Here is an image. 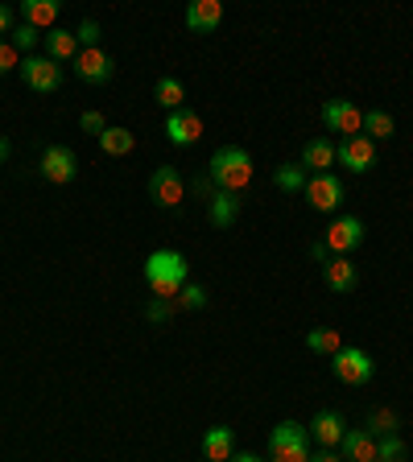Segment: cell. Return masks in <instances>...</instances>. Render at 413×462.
<instances>
[{"instance_id":"obj_1","label":"cell","mask_w":413,"mask_h":462,"mask_svg":"<svg viewBox=\"0 0 413 462\" xmlns=\"http://www.w3.org/2000/svg\"><path fill=\"white\" fill-rule=\"evenodd\" d=\"M186 281H191V264H186L183 252L157 248L145 260V285L154 289V298H178Z\"/></svg>"},{"instance_id":"obj_2","label":"cell","mask_w":413,"mask_h":462,"mask_svg":"<svg viewBox=\"0 0 413 462\" xmlns=\"http://www.w3.org/2000/svg\"><path fill=\"white\" fill-rule=\"evenodd\" d=\"M252 153L249 149H240V144H228V149H220V153L211 157V165H207V178H211L215 190L223 194H244L252 182Z\"/></svg>"},{"instance_id":"obj_3","label":"cell","mask_w":413,"mask_h":462,"mask_svg":"<svg viewBox=\"0 0 413 462\" xmlns=\"http://www.w3.org/2000/svg\"><path fill=\"white\" fill-rule=\"evenodd\" d=\"M269 458L273 462H306L310 458V430L298 421H277L269 433Z\"/></svg>"},{"instance_id":"obj_4","label":"cell","mask_w":413,"mask_h":462,"mask_svg":"<svg viewBox=\"0 0 413 462\" xmlns=\"http://www.w3.org/2000/svg\"><path fill=\"white\" fill-rule=\"evenodd\" d=\"M331 375H335L339 384L364 388L368 380L376 375V364H372L368 351H360V346H339L335 356H331Z\"/></svg>"},{"instance_id":"obj_5","label":"cell","mask_w":413,"mask_h":462,"mask_svg":"<svg viewBox=\"0 0 413 462\" xmlns=\"http://www.w3.org/2000/svg\"><path fill=\"white\" fill-rule=\"evenodd\" d=\"M21 79H25L29 91L50 96V91L62 87V67H58L54 58H46V54H29V58H21Z\"/></svg>"},{"instance_id":"obj_6","label":"cell","mask_w":413,"mask_h":462,"mask_svg":"<svg viewBox=\"0 0 413 462\" xmlns=\"http://www.w3.org/2000/svg\"><path fill=\"white\" fill-rule=\"evenodd\" d=\"M306 199L314 211L323 215H335L339 207H343V182H339V173H310V182H306Z\"/></svg>"},{"instance_id":"obj_7","label":"cell","mask_w":413,"mask_h":462,"mask_svg":"<svg viewBox=\"0 0 413 462\" xmlns=\"http://www.w3.org/2000/svg\"><path fill=\"white\" fill-rule=\"evenodd\" d=\"M335 165H343V170H352V173H368L376 165V144L368 141L364 133L343 136V141L335 144Z\"/></svg>"},{"instance_id":"obj_8","label":"cell","mask_w":413,"mask_h":462,"mask_svg":"<svg viewBox=\"0 0 413 462\" xmlns=\"http://www.w3.org/2000/svg\"><path fill=\"white\" fill-rule=\"evenodd\" d=\"M323 125L331 133H343V136H356L364 128V107L356 99H327L323 104Z\"/></svg>"},{"instance_id":"obj_9","label":"cell","mask_w":413,"mask_h":462,"mask_svg":"<svg viewBox=\"0 0 413 462\" xmlns=\"http://www.w3.org/2000/svg\"><path fill=\"white\" fill-rule=\"evenodd\" d=\"M202 136V116L191 112V107H178V112L165 116V141L174 144V149H191V144H199Z\"/></svg>"},{"instance_id":"obj_10","label":"cell","mask_w":413,"mask_h":462,"mask_svg":"<svg viewBox=\"0 0 413 462\" xmlns=\"http://www.w3.org/2000/svg\"><path fill=\"white\" fill-rule=\"evenodd\" d=\"M149 199H154L157 207H165V211H174V207L186 199L183 173L174 170V165H162V170H154V178H149Z\"/></svg>"},{"instance_id":"obj_11","label":"cell","mask_w":413,"mask_h":462,"mask_svg":"<svg viewBox=\"0 0 413 462\" xmlns=\"http://www.w3.org/2000/svg\"><path fill=\"white\" fill-rule=\"evenodd\" d=\"M323 244L331 248V256H347L352 248H360V244H364V223H360L356 215H339V219L327 227Z\"/></svg>"},{"instance_id":"obj_12","label":"cell","mask_w":413,"mask_h":462,"mask_svg":"<svg viewBox=\"0 0 413 462\" xmlns=\"http://www.w3.org/2000/svg\"><path fill=\"white\" fill-rule=\"evenodd\" d=\"M75 75L83 79V83H91V87H104L108 79L116 75V62H112V54H104L99 46L79 50V58H75Z\"/></svg>"},{"instance_id":"obj_13","label":"cell","mask_w":413,"mask_h":462,"mask_svg":"<svg viewBox=\"0 0 413 462\" xmlns=\"http://www.w3.org/2000/svg\"><path fill=\"white\" fill-rule=\"evenodd\" d=\"M75 173H79V162L67 144H50L46 153H42V178L46 182L67 186V182H75Z\"/></svg>"},{"instance_id":"obj_14","label":"cell","mask_w":413,"mask_h":462,"mask_svg":"<svg viewBox=\"0 0 413 462\" xmlns=\"http://www.w3.org/2000/svg\"><path fill=\"white\" fill-rule=\"evenodd\" d=\"M306 430H310V438H314L323 450H335V446L343 442L347 421H343V413H335V409H323V413H318L314 421L306 425Z\"/></svg>"},{"instance_id":"obj_15","label":"cell","mask_w":413,"mask_h":462,"mask_svg":"<svg viewBox=\"0 0 413 462\" xmlns=\"http://www.w3.org/2000/svg\"><path fill=\"white\" fill-rule=\"evenodd\" d=\"M302 170L306 173H331V165H335V141H327V136H310L306 144H302Z\"/></svg>"},{"instance_id":"obj_16","label":"cell","mask_w":413,"mask_h":462,"mask_svg":"<svg viewBox=\"0 0 413 462\" xmlns=\"http://www.w3.org/2000/svg\"><path fill=\"white\" fill-rule=\"evenodd\" d=\"M220 21H223L220 0H191V5H186V25H191L194 33H215Z\"/></svg>"},{"instance_id":"obj_17","label":"cell","mask_w":413,"mask_h":462,"mask_svg":"<svg viewBox=\"0 0 413 462\" xmlns=\"http://www.w3.org/2000/svg\"><path fill=\"white\" fill-rule=\"evenodd\" d=\"M323 281H327L331 293H352L356 281H360V273H356V264H352L347 256H331L327 264H323Z\"/></svg>"},{"instance_id":"obj_18","label":"cell","mask_w":413,"mask_h":462,"mask_svg":"<svg viewBox=\"0 0 413 462\" xmlns=\"http://www.w3.org/2000/svg\"><path fill=\"white\" fill-rule=\"evenodd\" d=\"M42 50H46V58H54L58 67H62L67 58H79L75 29H50V33H42Z\"/></svg>"},{"instance_id":"obj_19","label":"cell","mask_w":413,"mask_h":462,"mask_svg":"<svg viewBox=\"0 0 413 462\" xmlns=\"http://www.w3.org/2000/svg\"><path fill=\"white\" fill-rule=\"evenodd\" d=\"M236 454V438H231L228 425H211L202 433V458L207 462H228Z\"/></svg>"},{"instance_id":"obj_20","label":"cell","mask_w":413,"mask_h":462,"mask_svg":"<svg viewBox=\"0 0 413 462\" xmlns=\"http://www.w3.org/2000/svg\"><path fill=\"white\" fill-rule=\"evenodd\" d=\"M58 13H62V5H58V0H25V5H21V17H25V25L46 29V33L54 29Z\"/></svg>"},{"instance_id":"obj_21","label":"cell","mask_w":413,"mask_h":462,"mask_svg":"<svg viewBox=\"0 0 413 462\" xmlns=\"http://www.w3.org/2000/svg\"><path fill=\"white\" fill-rule=\"evenodd\" d=\"M339 446H343L347 462H376V438L368 430H347Z\"/></svg>"},{"instance_id":"obj_22","label":"cell","mask_w":413,"mask_h":462,"mask_svg":"<svg viewBox=\"0 0 413 462\" xmlns=\"http://www.w3.org/2000/svg\"><path fill=\"white\" fill-rule=\"evenodd\" d=\"M96 141H99V149H104L108 157H128L136 149V136L128 133V128H120V125H108Z\"/></svg>"},{"instance_id":"obj_23","label":"cell","mask_w":413,"mask_h":462,"mask_svg":"<svg viewBox=\"0 0 413 462\" xmlns=\"http://www.w3.org/2000/svg\"><path fill=\"white\" fill-rule=\"evenodd\" d=\"M236 219H240V194L215 190L211 194V223H215V227H231Z\"/></svg>"},{"instance_id":"obj_24","label":"cell","mask_w":413,"mask_h":462,"mask_svg":"<svg viewBox=\"0 0 413 462\" xmlns=\"http://www.w3.org/2000/svg\"><path fill=\"white\" fill-rule=\"evenodd\" d=\"M360 133L368 136V141H389V136H393V116L385 112V107H368L364 112V128H360Z\"/></svg>"},{"instance_id":"obj_25","label":"cell","mask_w":413,"mask_h":462,"mask_svg":"<svg viewBox=\"0 0 413 462\" xmlns=\"http://www.w3.org/2000/svg\"><path fill=\"white\" fill-rule=\"evenodd\" d=\"M157 104L165 107V112H178V107H186V87H183V79H174V75H165V79H157Z\"/></svg>"},{"instance_id":"obj_26","label":"cell","mask_w":413,"mask_h":462,"mask_svg":"<svg viewBox=\"0 0 413 462\" xmlns=\"http://www.w3.org/2000/svg\"><path fill=\"white\" fill-rule=\"evenodd\" d=\"M306 346L314 356H335L339 346H343V338H339L335 327H314V330H306Z\"/></svg>"},{"instance_id":"obj_27","label":"cell","mask_w":413,"mask_h":462,"mask_svg":"<svg viewBox=\"0 0 413 462\" xmlns=\"http://www.w3.org/2000/svg\"><path fill=\"white\" fill-rule=\"evenodd\" d=\"M273 182L281 186V190H306V182H310V173L302 170V162H286V165H277V170H273Z\"/></svg>"},{"instance_id":"obj_28","label":"cell","mask_w":413,"mask_h":462,"mask_svg":"<svg viewBox=\"0 0 413 462\" xmlns=\"http://www.w3.org/2000/svg\"><path fill=\"white\" fill-rule=\"evenodd\" d=\"M405 442L397 438V433H385L380 442H376V462H405Z\"/></svg>"},{"instance_id":"obj_29","label":"cell","mask_w":413,"mask_h":462,"mask_svg":"<svg viewBox=\"0 0 413 462\" xmlns=\"http://www.w3.org/2000/svg\"><path fill=\"white\" fill-rule=\"evenodd\" d=\"M174 301H178V310H202V306H207V289H202V285H191V281H186L183 293H178Z\"/></svg>"},{"instance_id":"obj_30","label":"cell","mask_w":413,"mask_h":462,"mask_svg":"<svg viewBox=\"0 0 413 462\" xmlns=\"http://www.w3.org/2000/svg\"><path fill=\"white\" fill-rule=\"evenodd\" d=\"M397 430V417L389 413V409H372V413H368V433H380V438H385V433H393Z\"/></svg>"},{"instance_id":"obj_31","label":"cell","mask_w":413,"mask_h":462,"mask_svg":"<svg viewBox=\"0 0 413 462\" xmlns=\"http://www.w3.org/2000/svg\"><path fill=\"white\" fill-rule=\"evenodd\" d=\"M13 50H17V54H21V50H33V46H38V42H42V29H33V25H17V29H13Z\"/></svg>"},{"instance_id":"obj_32","label":"cell","mask_w":413,"mask_h":462,"mask_svg":"<svg viewBox=\"0 0 413 462\" xmlns=\"http://www.w3.org/2000/svg\"><path fill=\"white\" fill-rule=\"evenodd\" d=\"M9 70H21V54L13 50V42L0 38V75H9Z\"/></svg>"},{"instance_id":"obj_33","label":"cell","mask_w":413,"mask_h":462,"mask_svg":"<svg viewBox=\"0 0 413 462\" xmlns=\"http://www.w3.org/2000/svg\"><path fill=\"white\" fill-rule=\"evenodd\" d=\"M174 310H178V301H174V298H154V301H149V310H145V314L154 318V322H162V318H170Z\"/></svg>"},{"instance_id":"obj_34","label":"cell","mask_w":413,"mask_h":462,"mask_svg":"<svg viewBox=\"0 0 413 462\" xmlns=\"http://www.w3.org/2000/svg\"><path fill=\"white\" fill-rule=\"evenodd\" d=\"M79 128H83V133H104V128H108V120H104V116H99V112H83V116H79Z\"/></svg>"},{"instance_id":"obj_35","label":"cell","mask_w":413,"mask_h":462,"mask_svg":"<svg viewBox=\"0 0 413 462\" xmlns=\"http://www.w3.org/2000/svg\"><path fill=\"white\" fill-rule=\"evenodd\" d=\"M75 38L83 42V50H91V46L99 42V25H96V21H83V25L75 29Z\"/></svg>"},{"instance_id":"obj_36","label":"cell","mask_w":413,"mask_h":462,"mask_svg":"<svg viewBox=\"0 0 413 462\" xmlns=\"http://www.w3.org/2000/svg\"><path fill=\"white\" fill-rule=\"evenodd\" d=\"M310 256H314L318 264H327V260H331V248H327L323 240H314V244H310Z\"/></svg>"},{"instance_id":"obj_37","label":"cell","mask_w":413,"mask_h":462,"mask_svg":"<svg viewBox=\"0 0 413 462\" xmlns=\"http://www.w3.org/2000/svg\"><path fill=\"white\" fill-rule=\"evenodd\" d=\"M13 29H17L13 25V9L9 5H0V33H13Z\"/></svg>"},{"instance_id":"obj_38","label":"cell","mask_w":413,"mask_h":462,"mask_svg":"<svg viewBox=\"0 0 413 462\" xmlns=\"http://www.w3.org/2000/svg\"><path fill=\"white\" fill-rule=\"evenodd\" d=\"M306 462H343V458H339L335 450H318V454H310Z\"/></svg>"},{"instance_id":"obj_39","label":"cell","mask_w":413,"mask_h":462,"mask_svg":"<svg viewBox=\"0 0 413 462\" xmlns=\"http://www.w3.org/2000/svg\"><path fill=\"white\" fill-rule=\"evenodd\" d=\"M228 462H265V458H260V454H231Z\"/></svg>"},{"instance_id":"obj_40","label":"cell","mask_w":413,"mask_h":462,"mask_svg":"<svg viewBox=\"0 0 413 462\" xmlns=\"http://www.w3.org/2000/svg\"><path fill=\"white\" fill-rule=\"evenodd\" d=\"M9 157V136H0V162Z\"/></svg>"},{"instance_id":"obj_41","label":"cell","mask_w":413,"mask_h":462,"mask_svg":"<svg viewBox=\"0 0 413 462\" xmlns=\"http://www.w3.org/2000/svg\"><path fill=\"white\" fill-rule=\"evenodd\" d=\"M202 462H207V458H202Z\"/></svg>"}]
</instances>
